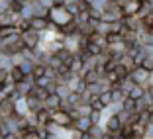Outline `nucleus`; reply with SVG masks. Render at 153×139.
<instances>
[{
	"label": "nucleus",
	"instance_id": "obj_1",
	"mask_svg": "<svg viewBox=\"0 0 153 139\" xmlns=\"http://www.w3.org/2000/svg\"><path fill=\"white\" fill-rule=\"evenodd\" d=\"M47 20H49L51 24H55L57 27H63L65 24H69L73 18L67 14L65 6H51L49 12H47Z\"/></svg>",
	"mask_w": 153,
	"mask_h": 139
},
{
	"label": "nucleus",
	"instance_id": "obj_2",
	"mask_svg": "<svg viewBox=\"0 0 153 139\" xmlns=\"http://www.w3.org/2000/svg\"><path fill=\"white\" fill-rule=\"evenodd\" d=\"M20 41H22V45L26 49H36L37 45L41 43V33H36L32 30H27V32L20 33Z\"/></svg>",
	"mask_w": 153,
	"mask_h": 139
},
{
	"label": "nucleus",
	"instance_id": "obj_3",
	"mask_svg": "<svg viewBox=\"0 0 153 139\" xmlns=\"http://www.w3.org/2000/svg\"><path fill=\"white\" fill-rule=\"evenodd\" d=\"M128 78H130L134 84H140V86H145V88H147L149 72L145 71V69H141V67H134L130 71V75H128Z\"/></svg>",
	"mask_w": 153,
	"mask_h": 139
},
{
	"label": "nucleus",
	"instance_id": "obj_4",
	"mask_svg": "<svg viewBox=\"0 0 153 139\" xmlns=\"http://www.w3.org/2000/svg\"><path fill=\"white\" fill-rule=\"evenodd\" d=\"M137 8H140V2H135V0H126V2L120 6V10H122V18H135Z\"/></svg>",
	"mask_w": 153,
	"mask_h": 139
},
{
	"label": "nucleus",
	"instance_id": "obj_5",
	"mask_svg": "<svg viewBox=\"0 0 153 139\" xmlns=\"http://www.w3.org/2000/svg\"><path fill=\"white\" fill-rule=\"evenodd\" d=\"M43 108L47 110V112H55V110H61V104H63V100L59 98L57 94H47L45 96V100L43 102Z\"/></svg>",
	"mask_w": 153,
	"mask_h": 139
},
{
	"label": "nucleus",
	"instance_id": "obj_6",
	"mask_svg": "<svg viewBox=\"0 0 153 139\" xmlns=\"http://www.w3.org/2000/svg\"><path fill=\"white\" fill-rule=\"evenodd\" d=\"M47 26H49V20L47 18H37V16H33V18L30 20V30L36 32V33L47 32Z\"/></svg>",
	"mask_w": 153,
	"mask_h": 139
},
{
	"label": "nucleus",
	"instance_id": "obj_7",
	"mask_svg": "<svg viewBox=\"0 0 153 139\" xmlns=\"http://www.w3.org/2000/svg\"><path fill=\"white\" fill-rule=\"evenodd\" d=\"M10 116H14V102L10 98L0 100V120H6Z\"/></svg>",
	"mask_w": 153,
	"mask_h": 139
},
{
	"label": "nucleus",
	"instance_id": "obj_8",
	"mask_svg": "<svg viewBox=\"0 0 153 139\" xmlns=\"http://www.w3.org/2000/svg\"><path fill=\"white\" fill-rule=\"evenodd\" d=\"M67 86H69V90H71V92H82V90H85V82H82L81 75H71Z\"/></svg>",
	"mask_w": 153,
	"mask_h": 139
},
{
	"label": "nucleus",
	"instance_id": "obj_9",
	"mask_svg": "<svg viewBox=\"0 0 153 139\" xmlns=\"http://www.w3.org/2000/svg\"><path fill=\"white\" fill-rule=\"evenodd\" d=\"M32 116H33V121H36V126H45V123L51 120V112H47L45 108L37 110V112H36V114H32Z\"/></svg>",
	"mask_w": 153,
	"mask_h": 139
},
{
	"label": "nucleus",
	"instance_id": "obj_10",
	"mask_svg": "<svg viewBox=\"0 0 153 139\" xmlns=\"http://www.w3.org/2000/svg\"><path fill=\"white\" fill-rule=\"evenodd\" d=\"M73 123H75V129L81 131V133H86V131L90 129V126H92V123H90V120H88V118H85V116L73 120Z\"/></svg>",
	"mask_w": 153,
	"mask_h": 139
},
{
	"label": "nucleus",
	"instance_id": "obj_11",
	"mask_svg": "<svg viewBox=\"0 0 153 139\" xmlns=\"http://www.w3.org/2000/svg\"><path fill=\"white\" fill-rule=\"evenodd\" d=\"M149 14H153V4L151 2H141L140 8H137V14H135V20H143L145 16H149Z\"/></svg>",
	"mask_w": 153,
	"mask_h": 139
},
{
	"label": "nucleus",
	"instance_id": "obj_12",
	"mask_svg": "<svg viewBox=\"0 0 153 139\" xmlns=\"http://www.w3.org/2000/svg\"><path fill=\"white\" fill-rule=\"evenodd\" d=\"M81 78H82V82H85V86H86V84H94V82H98L100 78H102V76H100L98 72H96L94 69H92V71L82 72V75H81Z\"/></svg>",
	"mask_w": 153,
	"mask_h": 139
},
{
	"label": "nucleus",
	"instance_id": "obj_13",
	"mask_svg": "<svg viewBox=\"0 0 153 139\" xmlns=\"http://www.w3.org/2000/svg\"><path fill=\"white\" fill-rule=\"evenodd\" d=\"M110 98H112V104H120L124 98H128V94L120 88V86H112V90H110Z\"/></svg>",
	"mask_w": 153,
	"mask_h": 139
},
{
	"label": "nucleus",
	"instance_id": "obj_14",
	"mask_svg": "<svg viewBox=\"0 0 153 139\" xmlns=\"http://www.w3.org/2000/svg\"><path fill=\"white\" fill-rule=\"evenodd\" d=\"M69 72H73V75H81V71H82V61L79 59V55H73V59H71V63H69Z\"/></svg>",
	"mask_w": 153,
	"mask_h": 139
},
{
	"label": "nucleus",
	"instance_id": "obj_15",
	"mask_svg": "<svg viewBox=\"0 0 153 139\" xmlns=\"http://www.w3.org/2000/svg\"><path fill=\"white\" fill-rule=\"evenodd\" d=\"M143 94H145V86L134 84L130 88V92H128V98H131V100H141V98H143Z\"/></svg>",
	"mask_w": 153,
	"mask_h": 139
},
{
	"label": "nucleus",
	"instance_id": "obj_16",
	"mask_svg": "<svg viewBox=\"0 0 153 139\" xmlns=\"http://www.w3.org/2000/svg\"><path fill=\"white\" fill-rule=\"evenodd\" d=\"M14 114L16 116H27V106H26V100L24 98H20V100H16L14 102Z\"/></svg>",
	"mask_w": 153,
	"mask_h": 139
},
{
	"label": "nucleus",
	"instance_id": "obj_17",
	"mask_svg": "<svg viewBox=\"0 0 153 139\" xmlns=\"http://www.w3.org/2000/svg\"><path fill=\"white\" fill-rule=\"evenodd\" d=\"M86 135L92 137V139H102L104 135H106V131H104L102 126H90V129L86 131Z\"/></svg>",
	"mask_w": 153,
	"mask_h": 139
},
{
	"label": "nucleus",
	"instance_id": "obj_18",
	"mask_svg": "<svg viewBox=\"0 0 153 139\" xmlns=\"http://www.w3.org/2000/svg\"><path fill=\"white\" fill-rule=\"evenodd\" d=\"M63 104H67L69 108H75L76 104H81V92H71V94L63 100Z\"/></svg>",
	"mask_w": 153,
	"mask_h": 139
},
{
	"label": "nucleus",
	"instance_id": "obj_19",
	"mask_svg": "<svg viewBox=\"0 0 153 139\" xmlns=\"http://www.w3.org/2000/svg\"><path fill=\"white\" fill-rule=\"evenodd\" d=\"M20 18H24V20H32L33 18V8H32V4L27 2V4H24V6H20Z\"/></svg>",
	"mask_w": 153,
	"mask_h": 139
},
{
	"label": "nucleus",
	"instance_id": "obj_20",
	"mask_svg": "<svg viewBox=\"0 0 153 139\" xmlns=\"http://www.w3.org/2000/svg\"><path fill=\"white\" fill-rule=\"evenodd\" d=\"M8 78H10V81L14 82V84H16V82H20V81L24 78V72L20 71V69L16 67V65H14V67H12V69L8 71Z\"/></svg>",
	"mask_w": 153,
	"mask_h": 139
},
{
	"label": "nucleus",
	"instance_id": "obj_21",
	"mask_svg": "<svg viewBox=\"0 0 153 139\" xmlns=\"http://www.w3.org/2000/svg\"><path fill=\"white\" fill-rule=\"evenodd\" d=\"M33 65H36V63H33V61H27V59H22V61H20V63L16 65V67H18L20 71L24 72V76H26V75H30V72H32Z\"/></svg>",
	"mask_w": 153,
	"mask_h": 139
},
{
	"label": "nucleus",
	"instance_id": "obj_22",
	"mask_svg": "<svg viewBox=\"0 0 153 139\" xmlns=\"http://www.w3.org/2000/svg\"><path fill=\"white\" fill-rule=\"evenodd\" d=\"M82 92H85V94H88V96H98L102 90H100V84H98V82H94V84H86Z\"/></svg>",
	"mask_w": 153,
	"mask_h": 139
},
{
	"label": "nucleus",
	"instance_id": "obj_23",
	"mask_svg": "<svg viewBox=\"0 0 153 139\" xmlns=\"http://www.w3.org/2000/svg\"><path fill=\"white\" fill-rule=\"evenodd\" d=\"M55 94H57L61 100H65L69 94H71V90H69L67 84H57V88H55Z\"/></svg>",
	"mask_w": 153,
	"mask_h": 139
},
{
	"label": "nucleus",
	"instance_id": "obj_24",
	"mask_svg": "<svg viewBox=\"0 0 153 139\" xmlns=\"http://www.w3.org/2000/svg\"><path fill=\"white\" fill-rule=\"evenodd\" d=\"M104 39H106V47H108V45H116V43H124L120 33H108Z\"/></svg>",
	"mask_w": 153,
	"mask_h": 139
},
{
	"label": "nucleus",
	"instance_id": "obj_25",
	"mask_svg": "<svg viewBox=\"0 0 153 139\" xmlns=\"http://www.w3.org/2000/svg\"><path fill=\"white\" fill-rule=\"evenodd\" d=\"M134 108H135V100H131V98H124L122 100V110L134 114Z\"/></svg>",
	"mask_w": 153,
	"mask_h": 139
},
{
	"label": "nucleus",
	"instance_id": "obj_26",
	"mask_svg": "<svg viewBox=\"0 0 153 139\" xmlns=\"http://www.w3.org/2000/svg\"><path fill=\"white\" fill-rule=\"evenodd\" d=\"M43 72H45V65H33V69H32V72H30V75H32L33 81H36V78L43 76Z\"/></svg>",
	"mask_w": 153,
	"mask_h": 139
},
{
	"label": "nucleus",
	"instance_id": "obj_27",
	"mask_svg": "<svg viewBox=\"0 0 153 139\" xmlns=\"http://www.w3.org/2000/svg\"><path fill=\"white\" fill-rule=\"evenodd\" d=\"M141 69H145L147 72L153 71V55H145V59L141 61Z\"/></svg>",
	"mask_w": 153,
	"mask_h": 139
},
{
	"label": "nucleus",
	"instance_id": "obj_28",
	"mask_svg": "<svg viewBox=\"0 0 153 139\" xmlns=\"http://www.w3.org/2000/svg\"><path fill=\"white\" fill-rule=\"evenodd\" d=\"M98 100L102 102L104 108H108L110 104H112V98H110V90H108V92H100V94H98Z\"/></svg>",
	"mask_w": 153,
	"mask_h": 139
},
{
	"label": "nucleus",
	"instance_id": "obj_29",
	"mask_svg": "<svg viewBox=\"0 0 153 139\" xmlns=\"http://www.w3.org/2000/svg\"><path fill=\"white\" fill-rule=\"evenodd\" d=\"M147 110V102H145L143 98L141 100H135V108H134V116L135 114H140V112H145Z\"/></svg>",
	"mask_w": 153,
	"mask_h": 139
},
{
	"label": "nucleus",
	"instance_id": "obj_30",
	"mask_svg": "<svg viewBox=\"0 0 153 139\" xmlns=\"http://www.w3.org/2000/svg\"><path fill=\"white\" fill-rule=\"evenodd\" d=\"M88 20H92V22H102V12H100V10L90 8L88 10Z\"/></svg>",
	"mask_w": 153,
	"mask_h": 139
},
{
	"label": "nucleus",
	"instance_id": "obj_31",
	"mask_svg": "<svg viewBox=\"0 0 153 139\" xmlns=\"http://www.w3.org/2000/svg\"><path fill=\"white\" fill-rule=\"evenodd\" d=\"M12 6H14V0H0V14L12 10Z\"/></svg>",
	"mask_w": 153,
	"mask_h": 139
},
{
	"label": "nucleus",
	"instance_id": "obj_32",
	"mask_svg": "<svg viewBox=\"0 0 153 139\" xmlns=\"http://www.w3.org/2000/svg\"><path fill=\"white\" fill-rule=\"evenodd\" d=\"M43 76L47 78V81H55V76H57V71H53V69H49V67H45Z\"/></svg>",
	"mask_w": 153,
	"mask_h": 139
},
{
	"label": "nucleus",
	"instance_id": "obj_33",
	"mask_svg": "<svg viewBox=\"0 0 153 139\" xmlns=\"http://www.w3.org/2000/svg\"><path fill=\"white\" fill-rule=\"evenodd\" d=\"M76 8H79V14H81V12H88L90 4H86L85 0H79V2H76Z\"/></svg>",
	"mask_w": 153,
	"mask_h": 139
},
{
	"label": "nucleus",
	"instance_id": "obj_34",
	"mask_svg": "<svg viewBox=\"0 0 153 139\" xmlns=\"http://www.w3.org/2000/svg\"><path fill=\"white\" fill-rule=\"evenodd\" d=\"M108 139H126V137L118 131V133H108Z\"/></svg>",
	"mask_w": 153,
	"mask_h": 139
},
{
	"label": "nucleus",
	"instance_id": "obj_35",
	"mask_svg": "<svg viewBox=\"0 0 153 139\" xmlns=\"http://www.w3.org/2000/svg\"><path fill=\"white\" fill-rule=\"evenodd\" d=\"M67 0H51V6H65Z\"/></svg>",
	"mask_w": 153,
	"mask_h": 139
},
{
	"label": "nucleus",
	"instance_id": "obj_36",
	"mask_svg": "<svg viewBox=\"0 0 153 139\" xmlns=\"http://www.w3.org/2000/svg\"><path fill=\"white\" fill-rule=\"evenodd\" d=\"M2 139H20V137H18V133H6V135H2Z\"/></svg>",
	"mask_w": 153,
	"mask_h": 139
},
{
	"label": "nucleus",
	"instance_id": "obj_37",
	"mask_svg": "<svg viewBox=\"0 0 153 139\" xmlns=\"http://www.w3.org/2000/svg\"><path fill=\"white\" fill-rule=\"evenodd\" d=\"M43 139H59V135H57V133H45Z\"/></svg>",
	"mask_w": 153,
	"mask_h": 139
},
{
	"label": "nucleus",
	"instance_id": "obj_38",
	"mask_svg": "<svg viewBox=\"0 0 153 139\" xmlns=\"http://www.w3.org/2000/svg\"><path fill=\"white\" fill-rule=\"evenodd\" d=\"M27 2H30V0H14L16 6H24V4H27Z\"/></svg>",
	"mask_w": 153,
	"mask_h": 139
},
{
	"label": "nucleus",
	"instance_id": "obj_39",
	"mask_svg": "<svg viewBox=\"0 0 153 139\" xmlns=\"http://www.w3.org/2000/svg\"><path fill=\"white\" fill-rule=\"evenodd\" d=\"M147 86H153V71L149 72V81H147Z\"/></svg>",
	"mask_w": 153,
	"mask_h": 139
},
{
	"label": "nucleus",
	"instance_id": "obj_40",
	"mask_svg": "<svg viewBox=\"0 0 153 139\" xmlns=\"http://www.w3.org/2000/svg\"><path fill=\"white\" fill-rule=\"evenodd\" d=\"M67 2H75V4H76V2H79V0H67Z\"/></svg>",
	"mask_w": 153,
	"mask_h": 139
},
{
	"label": "nucleus",
	"instance_id": "obj_41",
	"mask_svg": "<svg viewBox=\"0 0 153 139\" xmlns=\"http://www.w3.org/2000/svg\"><path fill=\"white\" fill-rule=\"evenodd\" d=\"M135 2H140V4H141V2H145V0H135Z\"/></svg>",
	"mask_w": 153,
	"mask_h": 139
},
{
	"label": "nucleus",
	"instance_id": "obj_42",
	"mask_svg": "<svg viewBox=\"0 0 153 139\" xmlns=\"http://www.w3.org/2000/svg\"><path fill=\"white\" fill-rule=\"evenodd\" d=\"M151 27H153V22H151Z\"/></svg>",
	"mask_w": 153,
	"mask_h": 139
},
{
	"label": "nucleus",
	"instance_id": "obj_43",
	"mask_svg": "<svg viewBox=\"0 0 153 139\" xmlns=\"http://www.w3.org/2000/svg\"><path fill=\"white\" fill-rule=\"evenodd\" d=\"M0 139H2V135H0Z\"/></svg>",
	"mask_w": 153,
	"mask_h": 139
},
{
	"label": "nucleus",
	"instance_id": "obj_44",
	"mask_svg": "<svg viewBox=\"0 0 153 139\" xmlns=\"http://www.w3.org/2000/svg\"><path fill=\"white\" fill-rule=\"evenodd\" d=\"M151 55H153V53H151Z\"/></svg>",
	"mask_w": 153,
	"mask_h": 139
}]
</instances>
